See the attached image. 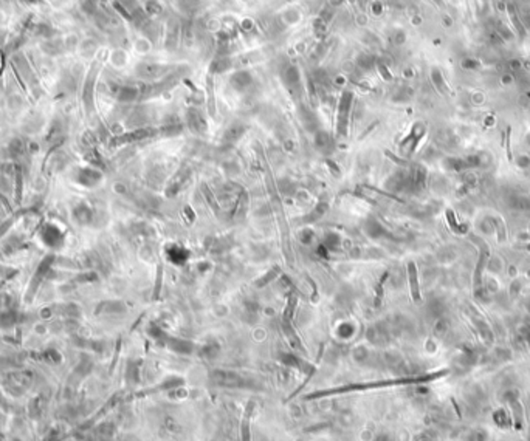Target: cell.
<instances>
[{"mask_svg":"<svg viewBox=\"0 0 530 441\" xmlns=\"http://www.w3.org/2000/svg\"><path fill=\"white\" fill-rule=\"evenodd\" d=\"M352 104H354V93L349 90H344L338 101V109H337V126L335 132L338 138H346L347 132H349V123H351V113H352Z\"/></svg>","mask_w":530,"mask_h":441,"instance_id":"obj_1","label":"cell"},{"mask_svg":"<svg viewBox=\"0 0 530 441\" xmlns=\"http://www.w3.org/2000/svg\"><path fill=\"white\" fill-rule=\"evenodd\" d=\"M177 68L172 65H163V64H155V62H141L135 67V74L144 81H161L168 78L169 74L175 73Z\"/></svg>","mask_w":530,"mask_h":441,"instance_id":"obj_2","label":"cell"},{"mask_svg":"<svg viewBox=\"0 0 530 441\" xmlns=\"http://www.w3.org/2000/svg\"><path fill=\"white\" fill-rule=\"evenodd\" d=\"M71 178L74 183H78L82 188H95L102 181V172L101 169H96L93 166H85V167H78Z\"/></svg>","mask_w":530,"mask_h":441,"instance_id":"obj_3","label":"cell"},{"mask_svg":"<svg viewBox=\"0 0 530 441\" xmlns=\"http://www.w3.org/2000/svg\"><path fill=\"white\" fill-rule=\"evenodd\" d=\"M158 130L152 129V127H143V129H135L130 130L127 133H119L115 135L112 140V146H123V144H132V143H138L143 140H147L150 136L157 135Z\"/></svg>","mask_w":530,"mask_h":441,"instance_id":"obj_4","label":"cell"},{"mask_svg":"<svg viewBox=\"0 0 530 441\" xmlns=\"http://www.w3.org/2000/svg\"><path fill=\"white\" fill-rule=\"evenodd\" d=\"M282 82L287 87V90L293 95L298 96L301 93L302 82H301V71L296 65H287L282 70Z\"/></svg>","mask_w":530,"mask_h":441,"instance_id":"obj_5","label":"cell"},{"mask_svg":"<svg viewBox=\"0 0 530 441\" xmlns=\"http://www.w3.org/2000/svg\"><path fill=\"white\" fill-rule=\"evenodd\" d=\"M164 255H166V258H168V262H171L172 265L181 266L189 260L191 252L183 245H178V243H168V245H164Z\"/></svg>","mask_w":530,"mask_h":441,"instance_id":"obj_6","label":"cell"},{"mask_svg":"<svg viewBox=\"0 0 530 441\" xmlns=\"http://www.w3.org/2000/svg\"><path fill=\"white\" fill-rule=\"evenodd\" d=\"M191 174H192V172H191V169H189L188 166L181 167V169L169 180L168 186H166V189H164V195L168 197V199H172V197H175V195L181 191V188L185 186L186 181L189 180Z\"/></svg>","mask_w":530,"mask_h":441,"instance_id":"obj_7","label":"cell"},{"mask_svg":"<svg viewBox=\"0 0 530 441\" xmlns=\"http://www.w3.org/2000/svg\"><path fill=\"white\" fill-rule=\"evenodd\" d=\"M253 84H254V78H253V74L247 70H239L230 76V85L239 93L248 92V90L253 87Z\"/></svg>","mask_w":530,"mask_h":441,"instance_id":"obj_8","label":"cell"},{"mask_svg":"<svg viewBox=\"0 0 530 441\" xmlns=\"http://www.w3.org/2000/svg\"><path fill=\"white\" fill-rule=\"evenodd\" d=\"M186 123L189 130L195 135H203L208 130V123L199 109H189L186 112Z\"/></svg>","mask_w":530,"mask_h":441,"instance_id":"obj_9","label":"cell"},{"mask_svg":"<svg viewBox=\"0 0 530 441\" xmlns=\"http://www.w3.org/2000/svg\"><path fill=\"white\" fill-rule=\"evenodd\" d=\"M40 237H42L45 245L50 248H57L59 245H62V232H60L59 227L53 223H48L43 226V229L40 231Z\"/></svg>","mask_w":530,"mask_h":441,"instance_id":"obj_10","label":"cell"},{"mask_svg":"<svg viewBox=\"0 0 530 441\" xmlns=\"http://www.w3.org/2000/svg\"><path fill=\"white\" fill-rule=\"evenodd\" d=\"M96 76H98V65L95 64L90 68L87 78H85V85H84V104L90 110L93 107V93H95V84H96Z\"/></svg>","mask_w":530,"mask_h":441,"instance_id":"obj_11","label":"cell"},{"mask_svg":"<svg viewBox=\"0 0 530 441\" xmlns=\"http://www.w3.org/2000/svg\"><path fill=\"white\" fill-rule=\"evenodd\" d=\"M73 219L78 224H82V226L90 224L95 220V211L87 203H79L73 208Z\"/></svg>","mask_w":530,"mask_h":441,"instance_id":"obj_12","label":"cell"},{"mask_svg":"<svg viewBox=\"0 0 530 441\" xmlns=\"http://www.w3.org/2000/svg\"><path fill=\"white\" fill-rule=\"evenodd\" d=\"M115 96H116V101L123 102V104H129V102L140 99L141 90H140V87H135V85H121L116 88Z\"/></svg>","mask_w":530,"mask_h":441,"instance_id":"obj_13","label":"cell"},{"mask_svg":"<svg viewBox=\"0 0 530 441\" xmlns=\"http://www.w3.org/2000/svg\"><path fill=\"white\" fill-rule=\"evenodd\" d=\"M334 138L326 130H316L315 132V147L323 152V154H330L334 150Z\"/></svg>","mask_w":530,"mask_h":441,"instance_id":"obj_14","label":"cell"},{"mask_svg":"<svg viewBox=\"0 0 530 441\" xmlns=\"http://www.w3.org/2000/svg\"><path fill=\"white\" fill-rule=\"evenodd\" d=\"M247 132V126L245 124H240V123H234L231 124L228 129H226L223 132V143L226 144H236L242 136L245 135Z\"/></svg>","mask_w":530,"mask_h":441,"instance_id":"obj_15","label":"cell"},{"mask_svg":"<svg viewBox=\"0 0 530 441\" xmlns=\"http://www.w3.org/2000/svg\"><path fill=\"white\" fill-rule=\"evenodd\" d=\"M365 232L372 238H382V237L388 235V231L385 229V226L377 219H372V217H369L365 221Z\"/></svg>","mask_w":530,"mask_h":441,"instance_id":"obj_16","label":"cell"},{"mask_svg":"<svg viewBox=\"0 0 530 441\" xmlns=\"http://www.w3.org/2000/svg\"><path fill=\"white\" fill-rule=\"evenodd\" d=\"M40 48L42 51L47 54V56H59L64 53V47H62V40L59 39H45L42 43H40Z\"/></svg>","mask_w":530,"mask_h":441,"instance_id":"obj_17","label":"cell"},{"mask_svg":"<svg viewBox=\"0 0 530 441\" xmlns=\"http://www.w3.org/2000/svg\"><path fill=\"white\" fill-rule=\"evenodd\" d=\"M231 67V59L228 56H217L209 65V73L211 74H222L228 71Z\"/></svg>","mask_w":530,"mask_h":441,"instance_id":"obj_18","label":"cell"},{"mask_svg":"<svg viewBox=\"0 0 530 441\" xmlns=\"http://www.w3.org/2000/svg\"><path fill=\"white\" fill-rule=\"evenodd\" d=\"M181 33V29L178 26V22H171L169 23V29H168V34H166V47H168L169 50H174L177 47L178 43V36Z\"/></svg>","mask_w":530,"mask_h":441,"instance_id":"obj_19","label":"cell"},{"mask_svg":"<svg viewBox=\"0 0 530 441\" xmlns=\"http://www.w3.org/2000/svg\"><path fill=\"white\" fill-rule=\"evenodd\" d=\"M8 150L12 158H19L26 152V143H23L20 138H12L8 144Z\"/></svg>","mask_w":530,"mask_h":441,"instance_id":"obj_20","label":"cell"},{"mask_svg":"<svg viewBox=\"0 0 530 441\" xmlns=\"http://www.w3.org/2000/svg\"><path fill=\"white\" fill-rule=\"evenodd\" d=\"M408 277H410V285H411V291H413V297L419 299V283H417V268L414 262L408 263Z\"/></svg>","mask_w":530,"mask_h":441,"instance_id":"obj_21","label":"cell"},{"mask_svg":"<svg viewBox=\"0 0 530 441\" xmlns=\"http://www.w3.org/2000/svg\"><path fill=\"white\" fill-rule=\"evenodd\" d=\"M327 211H329V203H326V202H320V203L316 205V208L310 212V214H309L307 217H304V221L310 223V221H316V220H320V219L326 214Z\"/></svg>","mask_w":530,"mask_h":441,"instance_id":"obj_22","label":"cell"},{"mask_svg":"<svg viewBox=\"0 0 530 441\" xmlns=\"http://www.w3.org/2000/svg\"><path fill=\"white\" fill-rule=\"evenodd\" d=\"M357 65H358V68L363 70V71H369V70L374 68V65H375V59H374L371 54H368V53H361V54L357 57Z\"/></svg>","mask_w":530,"mask_h":441,"instance_id":"obj_23","label":"cell"},{"mask_svg":"<svg viewBox=\"0 0 530 441\" xmlns=\"http://www.w3.org/2000/svg\"><path fill=\"white\" fill-rule=\"evenodd\" d=\"M323 245L329 249V251H335L340 248L341 245V238L337 232H327L326 237H324V243Z\"/></svg>","mask_w":530,"mask_h":441,"instance_id":"obj_24","label":"cell"},{"mask_svg":"<svg viewBox=\"0 0 530 441\" xmlns=\"http://www.w3.org/2000/svg\"><path fill=\"white\" fill-rule=\"evenodd\" d=\"M78 50H79V53H81L82 56H92V54L96 51V42L92 40V39L81 40Z\"/></svg>","mask_w":530,"mask_h":441,"instance_id":"obj_25","label":"cell"},{"mask_svg":"<svg viewBox=\"0 0 530 441\" xmlns=\"http://www.w3.org/2000/svg\"><path fill=\"white\" fill-rule=\"evenodd\" d=\"M279 272H281V268H279V266H273L270 271H267V274H264L261 279L256 280V286H264V285H267L268 282L275 280V279L279 276Z\"/></svg>","mask_w":530,"mask_h":441,"instance_id":"obj_26","label":"cell"},{"mask_svg":"<svg viewBox=\"0 0 530 441\" xmlns=\"http://www.w3.org/2000/svg\"><path fill=\"white\" fill-rule=\"evenodd\" d=\"M202 192L205 194V200L208 202V205H209L211 208H213V211L216 212V214H220V206H219V203H217V200H216L214 194L211 192V189H209L206 185H202Z\"/></svg>","mask_w":530,"mask_h":441,"instance_id":"obj_27","label":"cell"},{"mask_svg":"<svg viewBox=\"0 0 530 441\" xmlns=\"http://www.w3.org/2000/svg\"><path fill=\"white\" fill-rule=\"evenodd\" d=\"M144 11H146V14H147L149 17H152V16H157V14L161 12V6H160L157 2H152V0H150V2L146 3Z\"/></svg>","mask_w":530,"mask_h":441,"instance_id":"obj_28","label":"cell"},{"mask_svg":"<svg viewBox=\"0 0 530 441\" xmlns=\"http://www.w3.org/2000/svg\"><path fill=\"white\" fill-rule=\"evenodd\" d=\"M313 231L312 229H309V227H307V229H302L301 232H299V240L302 241V243H304V245H309V243L313 240Z\"/></svg>","mask_w":530,"mask_h":441,"instance_id":"obj_29","label":"cell"},{"mask_svg":"<svg viewBox=\"0 0 530 441\" xmlns=\"http://www.w3.org/2000/svg\"><path fill=\"white\" fill-rule=\"evenodd\" d=\"M33 188H34V191H37V192L43 191V188H45V178L37 177V178L34 180V185H33Z\"/></svg>","mask_w":530,"mask_h":441,"instance_id":"obj_30","label":"cell"},{"mask_svg":"<svg viewBox=\"0 0 530 441\" xmlns=\"http://www.w3.org/2000/svg\"><path fill=\"white\" fill-rule=\"evenodd\" d=\"M327 166L330 167V171H332V174H334L335 177H340L341 175V169H340V167L335 164V163H332L330 160H327Z\"/></svg>","mask_w":530,"mask_h":441,"instance_id":"obj_31","label":"cell"},{"mask_svg":"<svg viewBox=\"0 0 530 441\" xmlns=\"http://www.w3.org/2000/svg\"><path fill=\"white\" fill-rule=\"evenodd\" d=\"M185 212H186L188 219H189V220H191V223H192V221L195 220V214H194V211H192L189 206H186V208H185Z\"/></svg>","mask_w":530,"mask_h":441,"instance_id":"obj_32","label":"cell"},{"mask_svg":"<svg viewBox=\"0 0 530 441\" xmlns=\"http://www.w3.org/2000/svg\"><path fill=\"white\" fill-rule=\"evenodd\" d=\"M23 2H25V3H28V5H36V3L39 2V0H23Z\"/></svg>","mask_w":530,"mask_h":441,"instance_id":"obj_33","label":"cell"}]
</instances>
